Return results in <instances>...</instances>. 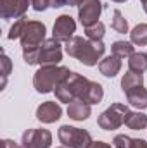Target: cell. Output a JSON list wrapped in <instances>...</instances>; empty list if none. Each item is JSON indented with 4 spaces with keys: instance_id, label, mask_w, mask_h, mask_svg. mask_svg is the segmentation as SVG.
<instances>
[{
    "instance_id": "22",
    "label": "cell",
    "mask_w": 147,
    "mask_h": 148,
    "mask_svg": "<svg viewBox=\"0 0 147 148\" xmlns=\"http://www.w3.org/2000/svg\"><path fill=\"white\" fill-rule=\"evenodd\" d=\"M111 28H112L116 33H119V35L128 33V21L123 17V14H121V10H119V9H114V12H112Z\"/></svg>"
},
{
    "instance_id": "33",
    "label": "cell",
    "mask_w": 147,
    "mask_h": 148,
    "mask_svg": "<svg viewBox=\"0 0 147 148\" xmlns=\"http://www.w3.org/2000/svg\"><path fill=\"white\" fill-rule=\"evenodd\" d=\"M142 2V5H147V0H140Z\"/></svg>"
},
{
    "instance_id": "34",
    "label": "cell",
    "mask_w": 147,
    "mask_h": 148,
    "mask_svg": "<svg viewBox=\"0 0 147 148\" xmlns=\"http://www.w3.org/2000/svg\"><path fill=\"white\" fill-rule=\"evenodd\" d=\"M59 148H66V147H59Z\"/></svg>"
},
{
    "instance_id": "19",
    "label": "cell",
    "mask_w": 147,
    "mask_h": 148,
    "mask_svg": "<svg viewBox=\"0 0 147 148\" xmlns=\"http://www.w3.org/2000/svg\"><path fill=\"white\" fill-rule=\"evenodd\" d=\"M125 126L133 129V131H140V129H146L147 127V115L142 112H132L128 114L126 121H125Z\"/></svg>"
},
{
    "instance_id": "11",
    "label": "cell",
    "mask_w": 147,
    "mask_h": 148,
    "mask_svg": "<svg viewBox=\"0 0 147 148\" xmlns=\"http://www.w3.org/2000/svg\"><path fill=\"white\" fill-rule=\"evenodd\" d=\"M33 0H0V16L2 19H21L28 12V7Z\"/></svg>"
},
{
    "instance_id": "10",
    "label": "cell",
    "mask_w": 147,
    "mask_h": 148,
    "mask_svg": "<svg viewBox=\"0 0 147 148\" xmlns=\"http://www.w3.org/2000/svg\"><path fill=\"white\" fill-rule=\"evenodd\" d=\"M76 33V23L69 14H61L52 28V38H55L61 43H68Z\"/></svg>"
},
{
    "instance_id": "26",
    "label": "cell",
    "mask_w": 147,
    "mask_h": 148,
    "mask_svg": "<svg viewBox=\"0 0 147 148\" xmlns=\"http://www.w3.org/2000/svg\"><path fill=\"white\" fill-rule=\"evenodd\" d=\"M132 141L133 138L126 136V134H116L112 140V147L114 148H132Z\"/></svg>"
},
{
    "instance_id": "18",
    "label": "cell",
    "mask_w": 147,
    "mask_h": 148,
    "mask_svg": "<svg viewBox=\"0 0 147 148\" xmlns=\"http://www.w3.org/2000/svg\"><path fill=\"white\" fill-rule=\"evenodd\" d=\"M139 86H144V76L142 74H137V73H125V76L121 77V90L123 93H128L130 90L133 88H139Z\"/></svg>"
},
{
    "instance_id": "2",
    "label": "cell",
    "mask_w": 147,
    "mask_h": 148,
    "mask_svg": "<svg viewBox=\"0 0 147 148\" xmlns=\"http://www.w3.org/2000/svg\"><path fill=\"white\" fill-rule=\"evenodd\" d=\"M69 73L71 71L64 66H40L33 76V86L38 93H52Z\"/></svg>"
},
{
    "instance_id": "25",
    "label": "cell",
    "mask_w": 147,
    "mask_h": 148,
    "mask_svg": "<svg viewBox=\"0 0 147 148\" xmlns=\"http://www.w3.org/2000/svg\"><path fill=\"white\" fill-rule=\"evenodd\" d=\"M2 88H5V83H7V76L10 74V69H12V64H10V59L5 55V53H2Z\"/></svg>"
},
{
    "instance_id": "8",
    "label": "cell",
    "mask_w": 147,
    "mask_h": 148,
    "mask_svg": "<svg viewBox=\"0 0 147 148\" xmlns=\"http://www.w3.org/2000/svg\"><path fill=\"white\" fill-rule=\"evenodd\" d=\"M102 14V2L101 0H81L78 3V19L83 28H88L99 23Z\"/></svg>"
},
{
    "instance_id": "30",
    "label": "cell",
    "mask_w": 147,
    "mask_h": 148,
    "mask_svg": "<svg viewBox=\"0 0 147 148\" xmlns=\"http://www.w3.org/2000/svg\"><path fill=\"white\" fill-rule=\"evenodd\" d=\"M88 148H112L109 143H106V141H92V145Z\"/></svg>"
},
{
    "instance_id": "5",
    "label": "cell",
    "mask_w": 147,
    "mask_h": 148,
    "mask_svg": "<svg viewBox=\"0 0 147 148\" xmlns=\"http://www.w3.org/2000/svg\"><path fill=\"white\" fill-rule=\"evenodd\" d=\"M128 114H130L128 105H125V103H112L111 107H107L99 115L97 124L104 131H114V129H118V127H121L125 124Z\"/></svg>"
},
{
    "instance_id": "1",
    "label": "cell",
    "mask_w": 147,
    "mask_h": 148,
    "mask_svg": "<svg viewBox=\"0 0 147 148\" xmlns=\"http://www.w3.org/2000/svg\"><path fill=\"white\" fill-rule=\"evenodd\" d=\"M66 53L69 57L78 59L83 66H97V62L101 60V57L106 52V45L102 43V40H88L83 36H73L64 47Z\"/></svg>"
},
{
    "instance_id": "12",
    "label": "cell",
    "mask_w": 147,
    "mask_h": 148,
    "mask_svg": "<svg viewBox=\"0 0 147 148\" xmlns=\"http://www.w3.org/2000/svg\"><path fill=\"white\" fill-rule=\"evenodd\" d=\"M37 119L43 124H52L57 122L62 115V109L57 102H43L42 105H38L37 109Z\"/></svg>"
},
{
    "instance_id": "13",
    "label": "cell",
    "mask_w": 147,
    "mask_h": 148,
    "mask_svg": "<svg viewBox=\"0 0 147 148\" xmlns=\"http://www.w3.org/2000/svg\"><path fill=\"white\" fill-rule=\"evenodd\" d=\"M102 98H104L102 84L97 83V81H90L87 90H85V93H83V97H81V102H85L88 105H97V103L102 102Z\"/></svg>"
},
{
    "instance_id": "21",
    "label": "cell",
    "mask_w": 147,
    "mask_h": 148,
    "mask_svg": "<svg viewBox=\"0 0 147 148\" xmlns=\"http://www.w3.org/2000/svg\"><path fill=\"white\" fill-rule=\"evenodd\" d=\"M111 52H112V55H116L119 59H125V57H130L135 50H133L132 41H114L112 47H111Z\"/></svg>"
},
{
    "instance_id": "31",
    "label": "cell",
    "mask_w": 147,
    "mask_h": 148,
    "mask_svg": "<svg viewBox=\"0 0 147 148\" xmlns=\"http://www.w3.org/2000/svg\"><path fill=\"white\" fill-rule=\"evenodd\" d=\"M50 2V7L52 9H59V7H64L66 5V0H49Z\"/></svg>"
},
{
    "instance_id": "14",
    "label": "cell",
    "mask_w": 147,
    "mask_h": 148,
    "mask_svg": "<svg viewBox=\"0 0 147 148\" xmlns=\"http://www.w3.org/2000/svg\"><path fill=\"white\" fill-rule=\"evenodd\" d=\"M66 112H68L69 119L81 122V121H87V119L90 117L92 109H90L88 103H85V102H81V100H74V102H71V103L68 105V110Z\"/></svg>"
},
{
    "instance_id": "9",
    "label": "cell",
    "mask_w": 147,
    "mask_h": 148,
    "mask_svg": "<svg viewBox=\"0 0 147 148\" xmlns=\"http://www.w3.org/2000/svg\"><path fill=\"white\" fill-rule=\"evenodd\" d=\"M23 148H50L52 145V133L49 129H28L23 133L21 138Z\"/></svg>"
},
{
    "instance_id": "24",
    "label": "cell",
    "mask_w": 147,
    "mask_h": 148,
    "mask_svg": "<svg viewBox=\"0 0 147 148\" xmlns=\"http://www.w3.org/2000/svg\"><path fill=\"white\" fill-rule=\"evenodd\" d=\"M26 23H28V19H26V17H21V19H17V21H16V23L10 26L7 38H9V40H17V38H21L23 31H24V26H26Z\"/></svg>"
},
{
    "instance_id": "17",
    "label": "cell",
    "mask_w": 147,
    "mask_h": 148,
    "mask_svg": "<svg viewBox=\"0 0 147 148\" xmlns=\"http://www.w3.org/2000/svg\"><path fill=\"white\" fill-rule=\"evenodd\" d=\"M128 69H130L132 73L144 74L147 71V53L133 52V53L128 57Z\"/></svg>"
},
{
    "instance_id": "6",
    "label": "cell",
    "mask_w": 147,
    "mask_h": 148,
    "mask_svg": "<svg viewBox=\"0 0 147 148\" xmlns=\"http://www.w3.org/2000/svg\"><path fill=\"white\" fill-rule=\"evenodd\" d=\"M47 28L43 23L40 21H28L26 26H24V31L21 35V47H23V52L24 50H33V48H40L42 43L47 40Z\"/></svg>"
},
{
    "instance_id": "16",
    "label": "cell",
    "mask_w": 147,
    "mask_h": 148,
    "mask_svg": "<svg viewBox=\"0 0 147 148\" xmlns=\"http://www.w3.org/2000/svg\"><path fill=\"white\" fill-rule=\"evenodd\" d=\"M126 100L130 105L137 107L139 110L147 109V90L144 86H139V88H133L126 93Z\"/></svg>"
},
{
    "instance_id": "3",
    "label": "cell",
    "mask_w": 147,
    "mask_h": 148,
    "mask_svg": "<svg viewBox=\"0 0 147 148\" xmlns=\"http://www.w3.org/2000/svg\"><path fill=\"white\" fill-rule=\"evenodd\" d=\"M88 83H90L88 77H85L81 74L71 71V73L61 81V84L55 88V91H54L55 93V98L59 102H62V103H68V105L71 102H74V100H81V97H83Z\"/></svg>"
},
{
    "instance_id": "15",
    "label": "cell",
    "mask_w": 147,
    "mask_h": 148,
    "mask_svg": "<svg viewBox=\"0 0 147 148\" xmlns=\"http://www.w3.org/2000/svg\"><path fill=\"white\" fill-rule=\"evenodd\" d=\"M99 71L106 77H114L121 71V59L116 55H107L99 62Z\"/></svg>"
},
{
    "instance_id": "27",
    "label": "cell",
    "mask_w": 147,
    "mask_h": 148,
    "mask_svg": "<svg viewBox=\"0 0 147 148\" xmlns=\"http://www.w3.org/2000/svg\"><path fill=\"white\" fill-rule=\"evenodd\" d=\"M31 7H33V10H37V12H43V10H47V9L50 7V2H49V0H33V2H31Z\"/></svg>"
},
{
    "instance_id": "32",
    "label": "cell",
    "mask_w": 147,
    "mask_h": 148,
    "mask_svg": "<svg viewBox=\"0 0 147 148\" xmlns=\"http://www.w3.org/2000/svg\"><path fill=\"white\" fill-rule=\"evenodd\" d=\"M111 2H116V3H123V2H126V0H111Z\"/></svg>"
},
{
    "instance_id": "23",
    "label": "cell",
    "mask_w": 147,
    "mask_h": 148,
    "mask_svg": "<svg viewBox=\"0 0 147 148\" xmlns=\"http://www.w3.org/2000/svg\"><path fill=\"white\" fill-rule=\"evenodd\" d=\"M104 35H106V26L101 21L92 24V26H88V28H85V36L88 40H102Z\"/></svg>"
},
{
    "instance_id": "28",
    "label": "cell",
    "mask_w": 147,
    "mask_h": 148,
    "mask_svg": "<svg viewBox=\"0 0 147 148\" xmlns=\"http://www.w3.org/2000/svg\"><path fill=\"white\" fill-rule=\"evenodd\" d=\"M132 148H147L146 140H142V138H133V141H132Z\"/></svg>"
},
{
    "instance_id": "7",
    "label": "cell",
    "mask_w": 147,
    "mask_h": 148,
    "mask_svg": "<svg viewBox=\"0 0 147 148\" xmlns=\"http://www.w3.org/2000/svg\"><path fill=\"white\" fill-rule=\"evenodd\" d=\"M62 60V47L55 38H47L38 53V66H59Z\"/></svg>"
},
{
    "instance_id": "29",
    "label": "cell",
    "mask_w": 147,
    "mask_h": 148,
    "mask_svg": "<svg viewBox=\"0 0 147 148\" xmlns=\"http://www.w3.org/2000/svg\"><path fill=\"white\" fill-rule=\"evenodd\" d=\"M2 145H3V148H23V145H17V143L12 141V140H3Z\"/></svg>"
},
{
    "instance_id": "4",
    "label": "cell",
    "mask_w": 147,
    "mask_h": 148,
    "mask_svg": "<svg viewBox=\"0 0 147 148\" xmlns=\"http://www.w3.org/2000/svg\"><path fill=\"white\" fill-rule=\"evenodd\" d=\"M57 138L66 148H88L92 145V134L87 129H80L69 124H64L57 131Z\"/></svg>"
},
{
    "instance_id": "20",
    "label": "cell",
    "mask_w": 147,
    "mask_h": 148,
    "mask_svg": "<svg viewBox=\"0 0 147 148\" xmlns=\"http://www.w3.org/2000/svg\"><path fill=\"white\" fill-rule=\"evenodd\" d=\"M130 40H132V43L137 45V47H146L147 45V24L146 23L137 24V26L130 31Z\"/></svg>"
}]
</instances>
